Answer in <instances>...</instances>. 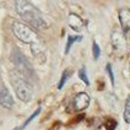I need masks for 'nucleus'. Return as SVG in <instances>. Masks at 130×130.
<instances>
[{
  "label": "nucleus",
  "instance_id": "f8f14e48",
  "mask_svg": "<svg viewBox=\"0 0 130 130\" xmlns=\"http://www.w3.org/2000/svg\"><path fill=\"white\" fill-rule=\"evenodd\" d=\"M41 110H42V109H41V107H38V108H37L36 110L33 112V114H32V116L29 117V118H27V119L25 120V123L22 124V126H21V128H19L17 130H23V129H25V128H26V126H27V125H28V124L31 123V122H32V120H33V119H35V118H36V117L38 116L39 113H41Z\"/></svg>",
  "mask_w": 130,
  "mask_h": 130
},
{
  "label": "nucleus",
  "instance_id": "9d476101",
  "mask_svg": "<svg viewBox=\"0 0 130 130\" xmlns=\"http://www.w3.org/2000/svg\"><path fill=\"white\" fill-rule=\"evenodd\" d=\"M82 41V37L81 36H69L68 37V42H66V47H65V54H68L70 49H71V45L76 42H81Z\"/></svg>",
  "mask_w": 130,
  "mask_h": 130
},
{
  "label": "nucleus",
  "instance_id": "2eb2a0df",
  "mask_svg": "<svg viewBox=\"0 0 130 130\" xmlns=\"http://www.w3.org/2000/svg\"><path fill=\"white\" fill-rule=\"evenodd\" d=\"M92 53H93V58L97 60L101 55V49H100V45L97 44V42H93L92 43Z\"/></svg>",
  "mask_w": 130,
  "mask_h": 130
},
{
  "label": "nucleus",
  "instance_id": "0eeeda50",
  "mask_svg": "<svg viewBox=\"0 0 130 130\" xmlns=\"http://www.w3.org/2000/svg\"><path fill=\"white\" fill-rule=\"evenodd\" d=\"M119 22L124 32L130 31V9L123 7L119 10Z\"/></svg>",
  "mask_w": 130,
  "mask_h": 130
},
{
  "label": "nucleus",
  "instance_id": "9b49d317",
  "mask_svg": "<svg viewBox=\"0 0 130 130\" xmlns=\"http://www.w3.org/2000/svg\"><path fill=\"white\" fill-rule=\"evenodd\" d=\"M124 120L126 124H130V94L128 96L126 101H125V107H124Z\"/></svg>",
  "mask_w": 130,
  "mask_h": 130
},
{
  "label": "nucleus",
  "instance_id": "f3484780",
  "mask_svg": "<svg viewBox=\"0 0 130 130\" xmlns=\"http://www.w3.org/2000/svg\"><path fill=\"white\" fill-rule=\"evenodd\" d=\"M129 66H130V64H129Z\"/></svg>",
  "mask_w": 130,
  "mask_h": 130
},
{
  "label": "nucleus",
  "instance_id": "f03ea898",
  "mask_svg": "<svg viewBox=\"0 0 130 130\" xmlns=\"http://www.w3.org/2000/svg\"><path fill=\"white\" fill-rule=\"evenodd\" d=\"M10 81L14 87L16 96L22 102L31 101L32 94H33V87L28 79H26L22 74H20L16 70H11L10 71Z\"/></svg>",
  "mask_w": 130,
  "mask_h": 130
},
{
  "label": "nucleus",
  "instance_id": "f257e3e1",
  "mask_svg": "<svg viewBox=\"0 0 130 130\" xmlns=\"http://www.w3.org/2000/svg\"><path fill=\"white\" fill-rule=\"evenodd\" d=\"M15 7L17 14L20 15V17L23 19L26 22H28L31 26H33L35 28L38 29H45L47 28V23L44 21V19L42 17L41 12L38 11L32 3L29 1H16L15 3Z\"/></svg>",
  "mask_w": 130,
  "mask_h": 130
},
{
  "label": "nucleus",
  "instance_id": "39448f33",
  "mask_svg": "<svg viewBox=\"0 0 130 130\" xmlns=\"http://www.w3.org/2000/svg\"><path fill=\"white\" fill-rule=\"evenodd\" d=\"M90 106V96L86 92H80L74 98V108L75 110H84Z\"/></svg>",
  "mask_w": 130,
  "mask_h": 130
},
{
  "label": "nucleus",
  "instance_id": "4468645a",
  "mask_svg": "<svg viewBox=\"0 0 130 130\" xmlns=\"http://www.w3.org/2000/svg\"><path fill=\"white\" fill-rule=\"evenodd\" d=\"M79 77L80 80H82L84 82H85V85H90V80H88V77H87V72H86V68H81L79 70Z\"/></svg>",
  "mask_w": 130,
  "mask_h": 130
},
{
  "label": "nucleus",
  "instance_id": "6e6552de",
  "mask_svg": "<svg viewBox=\"0 0 130 130\" xmlns=\"http://www.w3.org/2000/svg\"><path fill=\"white\" fill-rule=\"evenodd\" d=\"M68 23H69V26H70L74 31H76V32H80L81 29L85 27V22H84V20L76 14L69 15V17H68Z\"/></svg>",
  "mask_w": 130,
  "mask_h": 130
},
{
  "label": "nucleus",
  "instance_id": "ddd939ff",
  "mask_svg": "<svg viewBox=\"0 0 130 130\" xmlns=\"http://www.w3.org/2000/svg\"><path fill=\"white\" fill-rule=\"evenodd\" d=\"M69 76H70V72L68 71V70H64L63 74H61V79H60V81H59V84H58V90H61L64 87L65 82L69 79Z\"/></svg>",
  "mask_w": 130,
  "mask_h": 130
},
{
  "label": "nucleus",
  "instance_id": "423d86ee",
  "mask_svg": "<svg viewBox=\"0 0 130 130\" xmlns=\"http://www.w3.org/2000/svg\"><path fill=\"white\" fill-rule=\"evenodd\" d=\"M0 104L5 108H12L14 106V98L11 97V93L5 85L0 87Z\"/></svg>",
  "mask_w": 130,
  "mask_h": 130
},
{
  "label": "nucleus",
  "instance_id": "7ed1b4c3",
  "mask_svg": "<svg viewBox=\"0 0 130 130\" xmlns=\"http://www.w3.org/2000/svg\"><path fill=\"white\" fill-rule=\"evenodd\" d=\"M11 61L14 63L16 71L22 74L26 79H35V71L32 65L29 64L28 59L22 54V52L19 51L16 47L11 52Z\"/></svg>",
  "mask_w": 130,
  "mask_h": 130
},
{
  "label": "nucleus",
  "instance_id": "20e7f679",
  "mask_svg": "<svg viewBox=\"0 0 130 130\" xmlns=\"http://www.w3.org/2000/svg\"><path fill=\"white\" fill-rule=\"evenodd\" d=\"M12 32L17 39L27 44H33L35 42H37L38 38L37 33L32 28H29V26L20 21H15L12 23Z\"/></svg>",
  "mask_w": 130,
  "mask_h": 130
},
{
  "label": "nucleus",
  "instance_id": "1a4fd4ad",
  "mask_svg": "<svg viewBox=\"0 0 130 130\" xmlns=\"http://www.w3.org/2000/svg\"><path fill=\"white\" fill-rule=\"evenodd\" d=\"M112 43H113V47L116 48L117 51L125 49V47H126L125 37L123 36V33H120V32H118V31H114V32L112 33Z\"/></svg>",
  "mask_w": 130,
  "mask_h": 130
},
{
  "label": "nucleus",
  "instance_id": "dca6fc26",
  "mask_svg": "<svg viewBox=\"0 0 130 130\" xmlns=\"http://www.w3.org/2000/svg\"><path fill=\"white\" fill-rule=\"evenodd\" d=\"M106 70H107V72H108L109 79H110V82H112V85L114 86V74H113V70H112V65L109 64V63L106 65Z\"/></svg>",
  "mask_w": 130,
  "mask_h": 130
}]
</instances>
